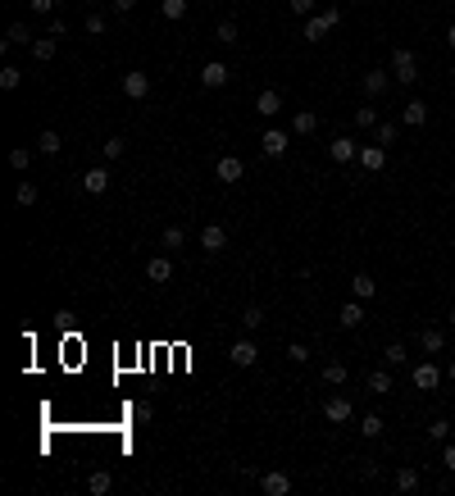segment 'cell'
Here are the masks:
<instances>
[{"instance_id": "cell-1", "label": "cell", "mask_w": 455, "mask_h": 496, "mask_svg": "<svg viewBox=\"0 0 455 496\" xmlns=\"http://www.w3.org/2000/svg\"><path fill=\"white\" fill-rule=\"evenodd\" d=\"M337 23H341V9H337V5H328V9H324V14H310V19H305V28H301V36H305V41H314V46H319V41H324V36H328V32H333V28H337Z\"/></svg>"}, {"instance_id": "cell-2", "label": "cell", "mask_w": 455, "mask_h": 496, "mask_svg": "<svg viewBox=\"0 0 455 496\" xmlns=\"http://www.w3.org/2000/svg\"><path fill=\"white\" fill-rule=\"evenodd\" d=\"M391 78H396L401 86H414V82H419V59H414V51H405V46L391 51Z\"/></svg>"}, {"instance_id": "cell-3", "label": "cell", "mask_w": 455, "mask_h": 496, "mask_svg": "<svg viewBox=\"0 0 455 496\" xmlns=\"http://www.w3.org/2000/svg\"><path fill=\"white\" fill-rule=\"evenodd\" d=\"M410 382H414L419 392H428V396H433V392L441 387V369H437V364H428V359H424V364H414V369H410Z\"/></svg>"}, {"instance_id": "cell-4", "label": "cell", "mask_w": 455, "mask_h": 496, "mask_svg": "<svg viewBox=\"0 0 455 496\" xmlns=\"http://www.w3.org/2000/svg\"><path fill=\"white\" fill-rule=\"evenodd\" d=\"M201 246H205V255H224L228 251V228L224 223H205L201 228Z\"/></svg>"}, {"instance_id": "cell-5", "label": "cell", "mask_w": 455, "mask_h": 496, "mask_svg": "<svg viewBox=\"0 0 455 496\" xmlns=\"http://www.w3.org/2000/svg\"><path fill=\"white\" fill-rule=\"evenodd\" d=\"M123 96H128V101H146V96H151V73H141V69L123 73Z\"/></svg>"}, {"instance_id": "cell-6", "label": "cell", "mask_w": 455, "mask_h": 496, "mask_svg": "<svg viewBox=\"0 0 455 496\" xmlns=\"http://www.w3.org/2000/svg\"><path fill=\"white\" fill-rule=\"evenodd\" d=\"M391 82H396V78H391L387 69H364V78H360V86H364V96H369V101H378V96H383Z\"/></svg>"}, {"instance_id": "cell-7", "label": "cell", "mask_w": 455, "mask_h": 496, "mask_svg": "<svg viewBox=\"0 0 455 496\" xmlns=\"http://www.w3.org/2000/svg\"><path fill=\"white\" fill-rule=\"evenodd\" d=\"M355 415V405L346 401V396H328V401H324V419H328V424H346V419Z\"/></svg>"}, {"instance_id": "cell-8", "label": "cell", "mask_w": 455, "mask_h": 496, "mask_svg": "<svg viewBox=\"0 0 455 496\" xmlns=\"http://www.w3.org/2000/svg\"><path fill=\"white\" fill-rule=\"evenodd\" d=\"M255 114H260V119H278V114H282V91L264 86V91L255 96Z\"/></svg>"}, {"instance_id": "cell-9", "label": "cell", "mask_w": 455, "mask_h": 496, "mask_svg": "<svg viewBox=\"0 0 455 496\" xmlns=\"http://www.w3.org/2000/svg\"><path fill=\"white\" fill-rule=\"evenodd\" d=\"M232 364H241V369H251L255 359H260V346H255L251 337H241V342H232V351H228Z\"/></svg>"}, {"instance_id": "cell-10", "label": "cell", "mask_w": 455, "mask_h": 496, "mask_svg": "<svg viewBox=\"0 0 455 496\" xmlns=\"http://www.w3.org/2000/svg\"><path fill=\"white\" fill-rule=\"evenodd\" d=\"M287 146H291V137H287V132H282V128H269L264 137H260V151H264L269 159H278L282 151H287Z\"/></svg>"}, {"instance_id": "cell-11", "label": "cell", "mask_w": 455, "mask_h": 496, "mask_svg": "<svg viewBox=\"0 0 455 496\" xmlns=\"http://www.w3.org/2000/svg\"><path fill=\"white\" fill-rule=\"evenodd\" d=\"M383 164H387V146H378V142L374 146H360V169L364 173H378Z\"/></svg>"}, {"instance_id": "cell-12", "label": "cell", "mask_w": 455, "mask_h": 496, "mask_svg": "<svg viewBox=\"0 0 455 496\" xmlns=\"http://www.w3.org/2000/svg\"><path fill=\"white\" fill-rule=\"evenodd\" d=\"M328 155H333L337 164H351V159H360V146H355L351 137H333L328 142Z\"/></svg>"}, {"instance_id": "cell-13", "label": "cell", "mask_w": 455, "mask_h": 496, "mask_svg": "<svg viewBox=\"0 0 455 496\" xmlns=\"http://www.w3.org/2000/svg\"><path fill=\"white\" fill-rule=\"evenodd\" d=\"M241 173H246V164H241L237 155H224V159L214 164V178H219V182H241Z\"/></svg>"}, {"instance_id": "cell-14", "label": "cell", "mask_w": 455, "mask_h": 496, "mask_svg": "<svg viewBox=\"0 0 455 496\" xmlns=\"http://www.w3.org/2000/svg\"><path fill=\"white\" fill-rule=\"evenodd\" d=\"M82 192L87 196H105L109 192V169H87L82 173Z\"/></svg>"}, {"instance_id": "cell-15", "label": "cell", "mask_w": 455, "mask_h": 496, "mask_svg": "<svg viewBox=\"0 0 455 496\" xmlns=\"http://www.w3.org/2000/svg\"><path fill=\"white\" fill-rule=\"evenodd\" d=\"M224 82H228V64H219V59H210V64L201 69V86H205V91H219Z\"/></svg>"}, {"instance_id": "cell-16", "label": "cell", "mask_w": 455, "mask_h": 496, "mask_svg": "<svg viewBox=\"0 0 455 496\" xmlns=\"http://www.w3.org/2000/svg\"><path fill=\"white\" fill-rule=\"evenodd\" d=\"M260 487H264V496H287L291 492V478L282 474V469H274V474H260Z\"/></svg>"}, {"instance_id": "cell-17", "label": "cell", "mask_w": 455, "mask_h": 496, "mask_svg": "<svg viewBox=\"0 0 455 496\" xmlns=\"http://www.w3.org/2000/svg\"><path fill=\"white\" fill-rule=\"evenodd\" d=\"M146 278L151 282H169L174 278V255H155L151 264H146Z\"/></svg>"}, {"instance_id": "cell-18", "label": "cell", "mask_w": 455, "mask_h": 496, "mask_svg": "<svg viewBox=\"0 0 455 496\" xmlns=\"http://www.w3.org/2000/svg\"><path fill=\"white\" fill-rule=\"evenodd\" d=\"M291 132H296V137H314V132H319V114H314V109H296Z\"/></svg>"}, {"instance_id": "cell-19", "label": "cell", "mask_w": 455, "mask_h": 496, "mask_svg": "<svg viewBox=\"0 0 455 496\" xmlns=\"http://www.w3.org/2000/svg\"><path fill=\"white\" fill-rule=\"evenodd\" d=\"M401 119L410 123V128H424V123H428V101H419V96H414V101H405Z\"/></svg>"}, {"instance_id": "cell-20", "label": "cell", "mask_w": 455, "mask_h": 496, "mask_svg": "<svg viewBox=\"0 0 455 496\" xmlns=\"http://www.w3.org/2000/svg\"><path fill=\"white\" fill-rule=\"evenodd\" d=\"M419 346H424V355H441V351H446V332H441V328H424L419 332Z\"/></svg>"}, {"instance_id": "cell-21", "label": "cell", "mask_w": 455, "mask_h": 496, "mask_svg": "<svg viewBox=\"0 0 455 496\" xmlns=\"http://www.w3.org/2000/svg\"><path fill=\"white\" fill-rule=\"evenodd\" d=\"M319 378H324V382H328V387H341V382H346V378H351V369H346V364H341V359H328V364H324V369H319Z\"/></svg>"}, {"instance_id": "cell-22", "label": "cell", "mask_w": 455, "mask_h": 496, "mask_svg": "<svg viewBox=\"0 0 455 496\" xmlns=\"http://www.w3.org/2000/svg\"><path fill=\"white\" fill-rule=\"evenodd\" d=\"M337 319H341V328H360L364 324V301H346L337 309Z\"/></svg>"}, {"instance_id": "cell-23", "label": "cell", "mask_w": 455, "mask_h": 496, "mask_svg": "<svg viewBox=\"0 0 455 496\" xmlns=\"http://www.w3.org/2000/svg\"><path fill=\"white\" fill-rule=\"evenodd\" d=\"M364 387H369V396H391V374L387 369H374V374L364 378Z\"/></svg>"}, {"instance_id": "cell-24", "label": "cell", "mask_w": 455, "mask_h": 496, "mask_svg": "<svg viewBox=\"0 0 455 496\" xmlns=\"http://www.w3.org/2000/svg\"><path fill=\"white\" fill-rule=\"evenodd\" d=\"M351 292H355V301H374V296H378V282L369 278V274H355V278H351Z\"/></svg>"}, {"instance_id": "cell-25", "label": "cell", "mask_w": 455, "mask_h": 496, "mask_svg": "<svg viewBox=\"0 0 455 496\" xmlns=\"http://www.w3.org/2000/svg\"><path fill=\"white\" fill-rule=\"evenodd\" d=\"M55 36H36V41H32V59H36V64H51V59H55Z\"/></svg>"}, {"instance_id": "cell-26", "label": "cell", "mask_w": 455, "mask_h": 496, "mask_svg": "<svg viewBox=\"0 0 455 496\" xmlns=\"http://www.w3.org/2000/svg\"><path fill=\"white\" fill-rule=\"evenodd\" d=\"M36 151H41V155H59V151H64V137H59L55 128H46L41 137H36Z\"/></svg>"}, {"instance_id": "cell-27", "label": "cell", "mask_w": 455, "mask_h": 496, "mask_svg": "<svg viewBox=\"0 0 455 496\" xmlns=\"http://www.w3.org/2000/svg\"><path fill=\"white\" fill-rule=\"evenodd\" d=\"M36 36H32V28L28 23H9V32H5V46H32Z\"/></svg>"}, {"instance_id": "cell-28", "label": "cell", "mask_w": 455, "mask_h": 496, "mask_svg": "<svg viewBox=\"0 0 455 496\" xmlns=\"http://www.w3.org/2000/svg\"><path fill=\"white\" fill-rule=\"evenodd\" d=\"M391 487H396V492H414V487H419V469H396Z\"/></svg>"}, {"instance_id": "cell-29", "label": "cell", "mask_w": 455, "mask_h": 496, "mask_svg": "<svg viewBox=\"0 0 455 496\" xmlns=\"http://www.w3.org/2000/svg\"><path fill=\"white\" fill-rule=\"evenodd\" d=\"M159 14H164L169 23H178V19H187V0H159Z\"/></svg>"}, {"instance_id": "cell-30", "label": "cell", "mask_w": 455, "mask_h": 496, "mask_svg": "<svg viewBox=\"0 0 455 496\" xmlns=\"http://www.w3.org/2000/svg\"><path fill=\"white\" fill-rule=\"evenodd\" d=\"M0 86H5V91H19V86H23V69L19 64H5V69H0Z\"/></svg>"}, {"instance_id": "cell-31", "label": "cell", "mask_w": 455, "mask_h": 496, "mask_svg": "<svg viewBox=\"0 0 455 496\" xmlns=\"http://www.w3.org/2000/svg\"><path fill=\"white\" fill-rule=\"evenodd\" d=\"M383 428H387L383 415H364L360 419V437H383Z\"/></svg>"}, {"instance_id": "cell-32", "label": "cell", "mask_w": 455, "mask_h": 496, "mask_svg": "<svg viewBox=\"0 0 455 496\" xmlns=\"http://www.w3.org/2000/svg\"><path fill=\"white\" fill-rule=\"evenodd\" d=\"M159 242H164V251H182V246H187V232L174 223V228H164V237H159Z\"/></svg>"}, {"instance_id": "cell-33", "label": "cell", "mask_w": 455, "mask_h": 496, "mask_svg": "<svg viewBox=\"0 0 455 496\" xmlns=\"http://www.w3.org/2000/svg\"><path fill=\"white\" fill-rule=\"evenodd\" d=\"M374 142L391 151V146H396V123H378V128H374Z\"/></svg>"}, {"instance_id": "cell-34", "label": "cell", "mask_w": 455, "mask_h": 496, "mask_svg": "<svg viewBox=\"0 0 455 496\" xmlns=\"http://www.w3.org/2000/svg\"><path fill=\"white\" fill-rule=\"evenodd\" d=\"M109 487H114V478H109L105 469H101V474H91V478H87V492H91V496H105Z\"/></svg>"}, {"instance_id": "cell-35", "label": "cell", "mask_w": 455, "mask_h": 496, "mask_svg": "<svg viewBox=\"0 0 455 496\" xmlns=\"http://www.w3.org/2000/svg\"><path fill=\"white\" fill-rule=\"evenodd\" d=\"M214 41H219V46H232V41H237V23H232V19H224V23L214 28Z\"/></svg>"}, {"instance_id": "cell-36", "label": "cell", "mask_w": 455, "mask_h": 496, "mask_svg": "<svg viewBox=\"0 0 455 496\" xmlns=\"http://www.w3.org/2000/svg\"><path fill=\"white\" fill-rule=\"evenodd\" d=\"M387 364H410V351H405V342H387Z\"/></svg>"}, {"instance_id": "cell-37", "label": "cell", "mask_w": 455, "mask_h": 496, "mask_svg": "<svg viewBox=\"0 0 455 496\" xmlns=\"http://www.w3.org/2000/svg\"><path fill=\"white\" fill-rule=\"evenodd\" d=\"M55 328L64 332V337H73V328H78V314H73V309H59V314H55Z\"/></svg>"}, {"instance_id": "cell-38", "label": "cell", "mask_w": 455, "mask_h": 496, "mask_svg": "<svg viewBox=\"0 0 455 496\" xmlns=\"http://www.w3.org/2000/svg\"><path fill=\"white\" fill-rule=\"evenodd\" d=\"M451 437V419H433L428 424V442H446Z\"/></svg>"}, {"instance_id": "cell-39", "label": "cell", "mask_w": 455, "mask_h": 496, "mask_svg": "<svg viewBox=\"0 0 455 496\" xmlns=\"http://www.w3.org/2000/svg\"><path fill=\"white\" fill-rule=\"evenodd\" d=\"M9 164H14V169H28V164H32V146H14V151H9Z\"/></svg>"}, {"instance_id": "cell-40", "label": "cell", "mask_w": 455, "mask_h": 496, "mask_svg": "<svg viewBox=\"0 0 455 496\" xmlns=\"http://www.w3.org/2000/svg\"><path fill=\"white\" fill-rule=\"evenodd\" d=\"M241 324H246V328H260V324H264V309H260V305H246V309H241Z\"/></svg>"}, {"instance_id": "cell-41", "label": "cell", "mask_w": 455, "mask_h": 496, "mask_svg": "<svg viewBox=\"0 0 455 496\" xmlns=\"http://www.w3.org/2000/svg\"><path fill=\"white\" fill-rule=\"evenodd\" d=\"M101 151H105V159H123V151H128V142H123V137H109V142L101 146Z\"/></svg>"}, {"instance_id": "cell-42", "label": "cell", "mask_w": 455, "mask_h": 496, "mask_svg": "<svg viewBox=\"0 0 455 496\" xmlns=\"http://www.w3.org/2000/svg\"><path fill=\"white\" fill-rule=\"evenodd\" d=\"M355 128H378V109H355Z\"/></svg>"}, {"instance_id": "cell-43", "label": "cell", "mask_w": 455, "mask_h": 496, "mask_svg": "<svg viewBox=\"0 0 455 496\" xmlns=\"http://www.w3.org/2000/svg\"><path fill=\"white\" fill-rule=\"evenodd\" d=\"M87 32H91V36H105V32H109L105 14H96V9H91V14H87Z\"/></svg>"}, {"instance_id": "cell-44", "label": "cell", "mask_w": 455, "mask_h": 496, "mask_svg": "<svg viewBox=\"0 0 455 496\" xmlns=\"http://www.w3.org/2000/svg\"><path fill=\"white\" fill-rule=\"evenodd\" d=\"M287 359H291V364H305V359H310V346H305V342H291V346H287Z\"/></svg>"}, {"instance_id": "cell-45", "label": "cell", "mask_w": 455, "mask_h": 496, "mask_svg": "<svg viewBox=\"0 0 455 496\" xmlns=\"http://www.w3.org/2000/svg\"><path fill=\"white\" fill-rule=\"evenodd\" d=\"M14 201H19V205H36V187H32V182H19Z\"/></svg>"}, {"instance_id": "cell-46", "label": "cell", "mask_w": 455, "mask_h": 496, "mask_svg": "<svg viewBox=\"0 0 455 496\" xmlns=\"http://www.w3.org/2000/svg\"><path fill=\"white\" fill-rule=\"evenodd\" d=\"M46 36H55V41H64V36H69L64 19H51V23H46Z\"/></svg>"}, {"instance_id": "cell-47", "label": "cell", "mask_w": 455, "mask_h": 496, "mask_svg": "<svg viewBox=\"0 0 455 496\" xmlns=\"http://www.w3.org/2000/svg\"><path fill=\"white\" fill-rule=\"evenodd\" d=\"M32 5V14H46V19H55V0H28Z\"/></svg>"}, {"instance_id": "cell-48", "label": "cell", "mask_w": 455, "mask_h": 496, "mask_svg": "<svg viewBox=\"0 0 455 496\" xmlns=\"http://www.w3.org/2000/svg\"><path fill=\"white\" fill-rule=\"evenodd\" d=\"M314 5H319V0H291V14L310 19V14H314Z\"/></svg>"}, {"instance_id": "cell-49", "label": "cell", "mask_w": 455, "mask_h": 496, "mask_svg": "<svg viewBox=\"0 0 455 496\" xmlns=\"http://www.w3.org/2000/svg\"><path fill=\"white\" fill-rule=\"evenodd\" d=\"M151 405H146V401H137V405H132V419H137V424H151Z\"/></svg>"}, {"instance_id": "cell-50", "label": "cell", "mask_w": 455, "mask_h": 496, "mask_svg": "<svg viewBox=\"0 0 455 496\" xmlns=\"http://www.w3.org/2000/svg\"><path fill=\"white\" fill-rule=\"evenodd\" d=\"M441 465H446L451 474H455V446H446V451H441Z\"/></svg>"}, {"instance_id": "cell-51", "label": "cell", "mask_w": 455, "mask_h": 496, "mask_svg": "<svg viewBox=\"0 0 455 496\" xmlns=\"http://www.w3.org/2000/svg\"><path fill=\"white\" fill-rule=\"evenodd\" d=\"M109 5H114L119 14H132V5H137V0H109Z\"/></svg>"}, {"instance_id": "cell-52", "label": "cell", "mask_w": 455, "mask_h": 496, "mask_svg": "<svg viewBox=\"0 0 455 496\" xmlns=\"http://www.w3.org/2000/svg\"><path fill=\"white\" fill-rule=\"evenodd\" d=\"M446 46H451V51H455V23H451V28H446Z\"/></svg>"}, {"instance_id": "cell-53", "label": "cell", "mask_w": 455, "mask_h": 496, "mask_svg": "<svg viewBox=\"0 0 455 496\" xmlns=\"http://www.w3.org/2000/svg\"><path fill=\"white\" fill-rule=\"evenodd\" d=\"M446 378H451V387H455V364H451V369H446Z\"/></svg>"}, {"instance_id": "cell-54", "label": "cell", "mask_w": 455, "mask_h": 496, "mask_svg": "<svg viewBox=\"0 0 455 496\" xmlns=\"http://www.w3.org/2000/svg\"><path fill=\"white\" fill-rule=\"evenodd\" d=\"M451 328H455V305H451Z\"/></svg>"}, {"instance_id": "cell-55", "label": "cell", "mask_w": 455, "mask_h": 496, "mask_svg": "<svg viewBox=\"0 0 455 496\" xmlns=\"http://www.w3.org/2000/svg\"><path fill=\"white\" fill-rule=\"evenodd\" d=\"M82 5H101V0H82Z\"/></svg>"}]
</instances>
